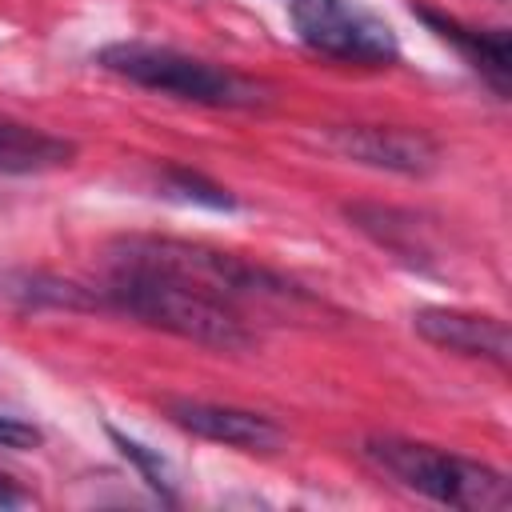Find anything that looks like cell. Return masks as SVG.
<instances>
[{"mask_svg": "<svg viewBox=\"0 0 512 512\" xmlns=\"http://www.w3.org/2000/svg\"><path fill=\"white\" fill-rule=\"evenodd\" d=\"M108 264H136L160 276H172L228 308H236L240 316L248 308H268V304H308V296L300 288H292L288 280H280L276 272L248 264L232 252H216L208 244H192V240H172V236H124L112 244ZM248 320V316H244Z\"/></svg>", "mask_w": 512, "mask_h": 512, "instance_id": "6da1fadb", "label": "cell"}, {"mask_svg": "<svg viewBox=\"0 0 512 512\" xmlns=\"http://www.w3.org/2000/svg\"><path fill=\"white\" fill-rule=\"evenodd\" d=\"M108 300L152 328L216 352H244L256 344V332L236 308L136 264H108Z\"/></svg>", "mask_w": 512, "mask_h": 512, "instance_id": "7a4b0ae2", "label": "cell"}, {"mask_svg": "<svg viewBox=\"0 0 512 512\" xmlns=\"http://www.w3.org/2000/svg\"><path fill=\"white\" fill-rule=\"evenodd\" d=\"M364 456L384 476H392L408 492H420L436 504H452L468 512H496L512 504V488L496 468L432 448V444H416L400 436H372L364 440Z\"/></svg>", "mask_w": 512, "mask_h": 512, "instance_id": "3957f363", "label": "cell"}, {"mask_svg": "<svg viewBox=\"0 0 512 512\" xmlns=\"http://www.w3.org/2000/svg\"><path fill=\"white\" fill-rule=\"evenodd\" d=\"M100 68H108L112 76H124L140 88L176 96V100H192V104H208V108H252L264 104V84L220 68L212 60L164 48V44H140V40H124V44H108L100 48Z\"/></svg>", "mask_w": 512, "mask_h": 512, "instance_id": "277c9868", "label": "cell"}, {"mask_svg": "<svg viewBox=\"0 0 512 512\" xmlns=\"http://www.w3.org/2000/svg\"><path fill=\"white\" fill-rule=\"evenodd\" d=\"M288 20L296 36L332 60L344 64H392L400 56V40L388 20L348 0H292Z\"/></svg>", "mask_w": 512, "mask_h": 512, "instance_id": "5b68a950", "label": "cell"}, {"mask_svg": "<svg viewBox=\"0 0 512 512\" xmlns=\"http://www.w3.org/2000/svg\"><path fill=\"white\" fill-rule=\"evenodd\" d=\"M328 144L368 168L400 172V176H428L440 164V148L420 128H392V124H344L328 132Z\"/></svg>", "mask_w": 512, "mask_h": 512, "instance_id": "8992f818", "label": "cell"}, {"mask_svg": "<svg viewBox=\"0 0 512 512\" xmlns=\"http://www.w3.org/2000/svg\"><path fill=\"white\" fill-rule=\"evenodd\" d=\"M168 416L184 432L212 440V444H224V448H240V452H276L284 444V428L276 420L248 412V408H232V404L168 400Z\"/></svg>", "mask_w": 512, "mask_h": 512, "instance_id": "52a82bcc", "label": "cell"}, {"mask_svg": "<svg viewBox=\"0 0 512 512\" xmlns=\"http://www.w3.org/2000/svg\"><path fill=\"white\" fill-rule=\"evenodd\" d=\"M412 328L444 348V352H456V356H476V360H488L496 368L508 364V324L500 316H488V312H468V308H420L412 316Z\"/></svg>", "mask_w": 512, "mask_h": 512, "instance_id": "ba28073f", "label": "cell"}, {"mask_svg": "<svg viewBox=\"0 0 512 512\" xmlns=\"http://www.w3.org/2000/svg\"><path fill=\"white\" fill-rule=\"evenodd\" d=\"M420 20H424L440 40H448L500 96L508 92L512 52H508V32H504V28H468V24H460L456 16H444V12H432V8H420Z\"/></svg>", "mask_w": 512, "mask_h": 512, "instance_id": "9c48e42d", "label": "cell"}, {"mask_svg": "<svg viewBox=\"0 0 512 512\" xmlns=\"http://www.w3.org/2000/svg\"><path fill=\"white\" fill-rule=\"evenodd\" d=\"M72 156H76L72 140L32 128V124H20V120H0V172H8V176L52 172V168L72 164Z\"/></svg>", "mask_w": 512, "mask_h": 512, "instance_id": "30bf717a", "label": "cell"}, {"mask_svg": "<svg viewBox=\"0 0 512 512\" xmlns=\"http://www.w3.org/2000/svg\"><path fill=\"white\" fill-rule=\"evenodd\" d=\"M168 188L180 192L184 200H196V204H208V208H232L236 204L220 184H212V180H204V176H196L188 168H172L168 172Z\"/></svg>", "mask_w": 512, "mask_h": 512, "instance_id": "8fae6325", "label": "cell"}, {"mask_svg": "<svg viewBox=\"0 0 512 512\" xmlns=\"http://www.w3.org/2000/svg\"><path fill=\"white\" fill-rule=\"evenodd\" d=\"M108 436L120 444V452L128 456V460H136V468L148 476V484L156 488V492H168L172 488V476H168V468H164V460L160 456H152L144 444H136V440H128V436H120L116 428H108Z\"/></svg>", "mask_w": 512, "mask_h": 512, "instance_id": "7c38bea8", "label": "cell"}, {"mask_svg": "<svg viewBox=\"0 0 512 512\" xmlns=\"http://www.w3.org/2000/svg\"><path fill=\"white\" fill-rule=\"evenodd\" d=\"M36 444H40V428H32L20 416L0 412V448H36Z\"/></svg>", "mask_w": 512, "mask_h": 512, "instance_id": "4fadbf2b", "label": "cell"}, {"mask_svg": "<svg viewBox=\"0 0 512 512\" xmlns=\"http://www.w3.org/2000/svg\"><path fill=\"white\" fill-rule=\"evenodd\" d=\"M24 504H32V496H28L16 480H8V476L0 472V512H8V508H24Z\"/></svg>", "mask_w": 512, "mask_h": 512, "instance_id": "5bb4252c", "label": "cell"}]
</instances>
